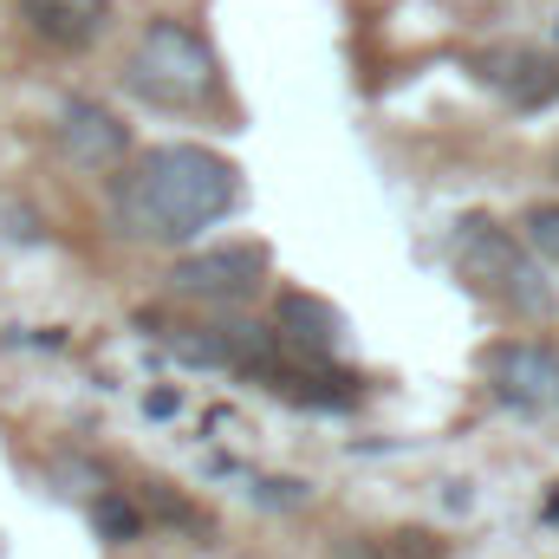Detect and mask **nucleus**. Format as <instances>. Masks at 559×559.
Returning a JSON list of instances; mask_svg holds the SVG:
<instances>
[{
    "instance_id": "nucleus-3",
    "label": "nucleus",
    "mask_w": 559,
    "mask_h": 559,
    "mask_svg": "<svg viewBox=\"0 0 559 559\" xmlns=\"http://www.w3.org/2000/svg\"><path fill=\"white\" fill-rule=\"evenodd\" d=\"M455 274L468 280L475 293H488L495 306L521 312V319L554 312V286H547V274H540L534 248L514 241L501 222H481V215L462 222V235H455Z\"/></svg>"
},
{
    "instance_id": "nucleus-9",
    "label": "nucleus",
    "mask_w": 559,
    "mask_h": 559,
    "mask_svg": "<svg viewBox=\"0 0 559 559\" xmlns=\"http://www.w3.org/2000/svg\"><path fill=\"white\" fill-rule=\"evenodd\" d=\"M338 332H345V319H338L325 299H312V293H280V306H274L280 352H293V358H306V365H332Z\"/></svg>"
},
{
    "instance_id": "nucleus-1",
    "label": "nucleus",
    "mask_w": 559,
    "mask_h": 559,
    "mask_svg": "<svg viewBox=\"0 0 559 559\" xmlns=\"http://www.w3.org/2000/svg\"><path fill=\"white\" fill-rule=\"evenodd\" d=\"M241 202V169L202 143H156L124 163L111 209L118 228L150 248H189L202 228H215Z\"/></svg>"
},
{
    "instance_id": "nucleus-10",
    "label": "nucleus",
    "mask_w": 559,
    "mask_h": 559,
    "mask_svg": "<svg viewBox=\"0 0 559 559\" xmlns=\"http://www.w3.org/2000/svg\"><path fill=\"white\" fill-rule=\"evenodd\" d=\"M92 527H98V540H111V547L143 540V514L124 501V495H98V501H92Z\"/></svg>"
},
{
    "instance_id": "nucleus-5",
    "label": "nucleus",
    "mask_w": 559,
    "mask_h": 559,
    "mask_svg": "<svg viewBox=\"0 0 559 559\" xmlns=\"http://www.w3.org/2000/svg\"><path fill=\"white\" fill-rule=\"evenodd\" d=\"M488 384L501 404L527 411V417H559V352L534 338H508L488 352Z\"/></svg>"
},
{
    "instance_id": "nucleus-11",
    "label": "nucleus",
    "mask_w": 559,
    "mask_h": 559,
    "mask_svg": "<svg viewBox=\"0 0 559 559\" xmlns=\"http://www.w3.org/2000/svg\"><path fill=\"white\" fill-rule=\"evenodd\" d=\"M527 248L559 267V209L554 202H547V209H527Z\"/></svg>"
},
{
    "instance_id": "nucleus-8",
    "label": "nucleus",
    "mask_w": 559,
    "mask_h": 559,
    "mask_svg": "<svg viewBox=\"0 0 559 559\" xmlns=\"http://www.w3.org/2000/svg\"><path fill=\"white\" fill-rule=\"evenodd\" d=\"M20 20L52 52H85L111 26V0H20Z\"/></svg>"
},
{
    "instance_id": "nucleus-6",
    "label": "nucleus",
    "mask_w": 559,
    "mask_h": 559,
    "mask_svg": "<svg viewBox=\"0 0 559 559\" xmlns=\"http://www.w3.org/2000/svg\"><path fill=\"white\" fill-rule=\"evenodd\" d=\"M59 150L79 163V169H124L131 163V131H124V118L111 111V105H98V98H72L66 111H59Z\"/></svg>"
},
{
    "instance_id": "nucleus-4",
    "label": "nucleus",
    "mask_w": 559,
    "mask_h": 559,
    "mask_svg": "<svg viewBox=\"0 0 559 559\" xmlns=\"http://www.w3.org/2000/svg\"><path fill=\"white\" fill-rule=\"evenodd\" d=\"M176 293L202 299V306H248L267 286V248L254 241H228V248H202L176 261Z\"/></svg>"
},
{
    "instance_id": "nucleus-7",
    "label": "nucleus",
    "mask_w": 559,
    "mask_h": 559,
    "mask_svg": "<svg viewBox=\"0 0 559 559\" xmlns=\"http://www.w3.org/2000/svg\"><path fill=\"white\" fill-rule=\"evenodd\" d=\"M475 72L488 92H501L514 105H554L559 98V59L534 52V46H495L475 59Z\"/></svg>"
},
{
    "instance_id": "nucleus-2",
    "label": "nucleus",
    "mask_w": 559,
    "mask_h": 559,
    "mask_svg": "<svg viewBox=\"0 0 559 559\" xmlns=\"http://www.w3.org/2000/svg\"><path fill=\"white\" fill-rule=\"evenodd\" d=\"M124 85H131V98L156 105V111H202L222 92V59L195 26L150 20L124 59Z\"/></svg>"
}]
</instances>
